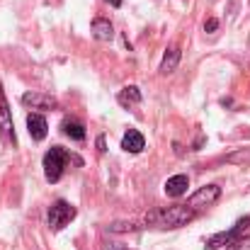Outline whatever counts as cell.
Returning a JSON list of instances; mask_svg holds the SVG:
<instances>
[{
  "instance_id": "9",
  "label": "cell",
  "mask_w": 250,
  "mask_h": 250,
  "mask_svg": "<svg viewBox=\"0 0 250 250\" xmlns=\"http://www.w3.org/2000/svg\"><path fill=\"white\" fill-rule=\"evenodd\" d=\"M0 131L15 144V126H12V119H10V107L5 102V95L0 90Z\"/></svg>"
},
{
  "instance_id": "5",
  "label": "cell",
  "mask_w": 250,
  "mask_h": 250,
  "mask_svg": "<svg viewBox=\"0 0 250 250\" xmlns=\"http://www.w3.org/2000/svg\"><path fill=\"white\" fill-rule=\"evenodd\" d=\"M219 197H221V187H219V185H207V187H199V189L189 197L187 207H192L194 211H199V209H204V207H211Z\"/></svg>"
},
{
  "instance_id": "3",
  "label": "cell",
  "mask_w": 250,
  "mask_h": 250,
  "mask_svg": "<svg viewBox=\"0 0 250 250\" xmlns=\"http://www.w3.org/2000/svg\"><path fill=\"white\" fill-rule=\"evenodd\" d=\"M246 231H250V216L238 219V221H236V226H233L231 231H221V233L211 236V238L207 241V250H216L219 246H231V243H236Z\"/></svg>"
},
{
  "instance_id": "15",
  "label": "cell",
  "mask_w": 250,
  "mask_h": 250,
  "mask_svg": "<svg viewBox=\"0 0 250 250\" xmlns=\"http://www.w3.org/2000/svg\"><path fill=\"white\" fill-rule=\"evenodd\" d=\"M107 231L109 233H126V231H141V226H136V224H109Z\"/></svg>"
},
{
  "instance_id": "7",
  "label": "cell",
  "mask_w": 250,
  "mask_h": 250,
  "mask_svg": "<svg viewBox=\"0 0 250 250\" xmlns=\"http://www.w3.org/2000/svg\"><path fill=\"white\" fill-rule=\"evenodd\" d=\"M27 129H29V136L34 141H42L49 134V124L42 114H27Z\"/></svg>"
},
{
  "instance_id": "8",
  "label": "cell",
  "mask_w": 250,
  "mask_h": 250,
  "mask_svg": "<svg viewBox=\"0 0 250 250\" xmlns=\"http://www.w3.org/2000/svg\"><path fill=\"white\" fill-rule=\"evenodd\" d=\"M144 146H146V139H144V134L136 131V129H129V131L124 134V139H122V148H124L126 153H141Z\"/></svg>"
},
{
  "instance_id": "2",
  "label": "cell",
  "mask_w": 250,
  "mask_h": 250,
  "mask_svg": "<svg viewBox=\"0 0 250 250\" xmlns=\"http://www.w3.org/2000/svg\"><path fill=\"white\" fill-rule=\"evenodd\" d=\"M71 163V153L61 146H54L51 151H46L44 156V175L49 182H59L63 175V167Z\"/></svg>"
},
{
  "instance_id": "20",
  "label": "cell",
  "mask_w": 250,
  "mask_h": 250,
  "mask_svg": "<svg viewBox=\"0 0 250 250\" xmlns=\"http://www.w3.org/2000/svg\"><path fill=\"white\" fill-rule=\"evenodd\" d=\"M107 250H126V248H117V246H114V248H107Z\"/></svg>"
},
{
  "instance_id": "16",
  "label": "cell",
  "mask_w": 250,
  "mask_h": 250,
  "mask_svg": "<svg viewBox=\"0 0 250 250\" xmlns=\"http://www.w3.org/2000/svg\"><path fill=\"white\" fill-rule=\"evenodd\" d=\"M216 29H219V20H214V17H211V20H207V22H204V32H216Z\"/></svg>"
},
{
  "instance_id": "4",
  "label": "cell",
  "mask_w": 250,
  "mask_h": 250,
  "mask_svg": "<svg viewBox=\"0 0 250 250\" xmlns=\"http://www.w3.org/2000/svg\"><path fill=\"white\" fill-rule=\"evenodd\" d=\"M73 219H76V207H71V204L63 202V199H59V202L51 204V209H49V226H51L54 231H61V229L68 226Z\"/></svg>"
},
{
  "instance_id": "11",
  "label": "cell",
  "mask_w": 250,
  "mask_h": 250,
  "mask_svg": "<svg viewBox=\"0 0 250 250\" xmlns=\"http://www.w3.org/2000/svg\"><path fill=\"white\" fill-rule=\"evenodd\" d=\"M92 34H95V39H97V42H109V39L114 37L112 22H109V20H102V17L92 20Z\"/></svg>"
},
{
  "instance_id": "10",
  "label": "cell",
  "mask_w": 250,
  "mask_h": 250,
  "mask_svg": "<svg viewBox=\"0 0 250 250\" xmlns=\"http://www.w3.org/2000/svg\"><path fill=\"white\" fill-rule=\"evenodd\" d=\"M187 187H189L187 175H172V177H167L166 182V194L167 197H182L187 192Z\"/></svg>"
},
{
  "instance_id": "14",
  "label": "cell",
  "mask_w": 250,
  "mask_h": 250,
  "mask_svg": "<svg viewBox=\"0 0 250 250\" xmlns=\"http://www.w3.org/2000/svg\"><path fill=\"white\" fill-rule=\"evenodd\" d=\"M63 134L71 136L73 141H83L85 139V126L81 122H73V119H66L63 122Z\"/></svg>"
},
{
  "instance_id": "12",
  "label": "cell",
  "mask_w": 250,
  "mask_h": 250,
  "mask_svg": "<svg viewBox=\"0 0 250 250\" xmlns=\"http://www.w3.org/2000/svg\"><path fill=\"white\" fill-rule=\"evenodd\" d=\"M117 100H119V104H122V107H131V104H139V102H141V90H139L136 85H126L124 90H119Z\"/></svg>"
},
{
  "instance_id": "13",
  "label": "cell",
  "mask_w": 250,
  "mask_h": 250,
  "mask_svg": "<svg viewBox=\"0 0 250 250\" xmlns=\"http://www.w3.org/2000/svg\"><path fill=\"white\" fill-rule=\"evenodd\" d=\"M177 63H180V49L177 46H170L166 51V56H163V61H161V73H172L175 68H177Z\"/></svg>"
},
{
  "instance_id": "17",
  "label": "cell",
  "mask_w": 250,
  "mask_h": 250,
  "mask_svg": "<svg viewBox=\"0 0 250 250\" xmlns=\"http://www.w3.org/2000/svg\"><path fill=\"white\" fill-rule=\"evenodd\" d=\"M97 148H100V151H104V139H102V136L97 139Z\"/></svg>"
},
{
  "instance_id": "6",
  "label": "cell",
  "mask_w": 250,
  "mask_h": 250,
  "mask_svg": "<svg viewBox=\"0 0 250 250\" xmlns=\"http://www.w3.org/2000/svg\"><path fill=\"white\" fill-rule=\"evenodd\" d=\"M22 104L34 107V109H54V107H59L56 97L44 95V92H24L22 95Z\"/></svg>"
},
{
  "instance_id": "18",
  "label": "cell",
  "mask_w": 250,
  "mask_h": 250,
  "mask_svg": "<svg viewBox=\"0 0 250 250\" xmlns=\"http://www.w3.org/2000/svg\"><path fill=\"white\" fill-rule=\"evenodd\" d=\"M107 2H109L112 7H119V5H122V0H107Z\"/></svg>"
},
{
  "instance_id": "1",
  "label": "cell",
  "mask_w": 250,
  "mask_h": 250,
  "mask_svg": "<svg viewBox=\"0 0 250 250\" xmlns=\"http://www.w3.org/2000/svg\"><path fill=\"white\" fill-rule=\"evenodd\" d=\"M197 216V211L187 204H177V207H167V209H156L146 216V224L148 226H156V229H180L185 224H189L192 219Z\"/></svg>"
},
{
  "instance_id": "19",
  "label": "cell",
  "mask_w": 250,
  "mask_h": 250,
  "mask_svg": "<svg viewBox=\"0 0 250 250\" xmlns=\"http://www.w3.org/2000/svg\"><path fill=\"white\" fill-rule=\"evenodd\" d=\"M226 250H241V248H238L236 243H231V246H229V248H226Z\"/></svg>"
}]
</instances>
